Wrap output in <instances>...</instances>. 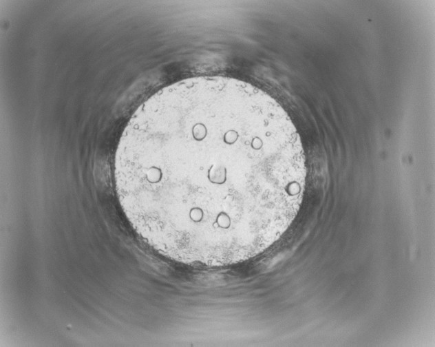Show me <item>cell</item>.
<instances>
[{
	"label": "cell",
	"mask_w": 435,
	"mask_h": 347,
	"mask_svg": "<svg viewBox=\"0 0 435 347\" xmlns=\"http://www.w3.org/2000/svg\"><path fill=\"white\" fill-rule=\"evenodd\" d=\"M116 191L135 231L165 257L222 266L262 253L300 209V136L284 108L246 82L206 76L152 95L114 158Z\"/></svg>",
	"instance_id": "cell-1"
}]
</instances>
